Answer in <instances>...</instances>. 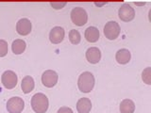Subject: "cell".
Listing matches in <instances>:
<instances>
[{
  "instance_id": "20",
  "label": "cell",
  "mask_w": 151,
  "mask_h": 113,
  "mask_svg": "<svg viewBox=\"0 0 151 113\" xmlns=\"http://www.w3.org/2000/svg\"><path fill=\"white\" fill-rule=\"evenodd\" d=\"M8 44L6 41L0 40V56H5L8 54Z\"/></svg>"
},
{
  "instance_id": "2",
  "label": "cell",
  "mask_w": 151,
  "mask_h": 113,
  "mask_svg": "<svg viewBox=\"0 0 151 113\" xmlns=\"http://www.w3.org/2000/svg\"><path fill=\"white\" fill-rule=\"evenodd\" d=\"M78 86L80 92L88 93L92 91L94 86V77L92 73L84 72L79 75Z\"/></svg>"
},
{
  "instance_id": "11",
  "label": "cell",
  "mask_w": 151,
  "mask_h": 113,
  "mask_svg": "<svg viewBox=\"0 0 151 113\" xmlns=\"http://www.w3.org/2000/svg\"><path fill=\"white\" fill-rule=\"evenodd\" d=\"M86 59L90 63H98L101 59V52L97 47H90L86 51Z\"/></svg>"
},
{
  "instance_id": "22",
  "label": "cell",
  "mask_w": 151,
  "mask_h": 113,
  "mask_svg": "<svg viewBox=\"0 0 151 113\" xmlns=\"http://www.w3.org/2000/svg\"><path fill=\"white\" fill-rule=\"evenodd\" d=\"M57 113H74L73 110L71 109L70 107H60V109L58 110V112Z\"/></svg>"
},
{
  "instance_id": "6",
  "label": "cell",
  "mask_w": 151,
  "mask_h": 113,
  "mask_svg": "<svg viewBox=\"0 0 151 113\" xmlns=\"http://www.w3.org/2000/svg\"><path fill=\"white\" fill-rule=\"evenodd\" d=\"M2 84L3 86L8 89H12L17 85V75L16 74L12 72V71H6L4 72L2 74Z\"/></svg>"
},
{
  "instance_id": "13",
  "label": "cell",
  "mask_w": 151,
  "mask_h": 113,
  "mask_svg": "<svg viewBox=\"0 0 151 113\" xmlns=\"http://www.w3.org/2000/svg\"><path fill=\"white\" fill-rule=\"evenodd\" d=\"M130 52L127 49H120L117 51L115 59L119 64H127L130 60Z\"/></svg>"
},
{
  "instance_id": "3",
  "label": "cell",
  "mask_w": 151,
  "mask_h": 113,
  "mask_svg": "<svg viewBox=\"0 0 151 113\" xmlns=\"http://www.w3.org/2000/svg\"><path fill=\"white\" fill-rule=\"evenodd\" d=\"M71 20L76 26H82L88 21V14L83 8H74L71 11Z\"/></svg>"
},
{
  "instance_id": "1",
  "label": "cell",
  "mask_w": 151,
  "mask_h": 113,
  "mask_svg": "<svg viewBox=\"0 0 151 113\" xmlns=\"http://www.w3.org/2000/svg\"><path fill=\"white\" fill-rule=\"evenodd\" d=\"M31 107L36 113H45L48 109V98L44 93H36L31 98Z\"/></svg>"
},
{
  "instance_id": "10",
  "label": "cell",
  "mask_w": 151,
  "mask_h": 113,
  "mask_svg": "<svg viewBox=\"0 0 151 113\" xmlns=\"http://www.w3.org/2000/svg\"><path fill=\"white\" fill-rule=\"evenodd\" d=\"M16 30L18 32V34H20L22 36L28 35L31 31V23L30 21L27 18L20 19L17 22L16 25Z\"/></svg>"
},
{
  "instance_id": "19",
  "label": "cell",
  "mask_w": 151,
  "mask_h": 113,
  "mask_svg": "<svg viewBox=\"0 0 151 113\" xmlns=\"http://www.w3.org/2000/svg\"><path fill=\"white\" fill-rule=\"evenodd\" d=\"M142 78H143L144 82H145L146 84H148V85L151 84V70H150V67H147L144 71L143 74H142Z\"/></svg>"
},
{
  "instance_id": "7",
  "label": "cell",
  "mask_w": 151,
  "mask_h": 113,
  "mask_svg": "<svg viewBox=\"0 0 151 113\" xmlns=\"http://www.w3.org/2000/svg\"><path fill=\"white\" fill-rule=\"evenodd\" d=\"M118 14H119V18L124 22L132 21L135 17L134 9L129 4H124L123 6H121V8L119 9V11H118Z\"/></svg>"
},
{
  "instance_id": "16",
  "label": "cell",
  "mask_w": 151,
  "mask_h": 113,
  "mask_svg": "<svg viewBox=\"0 0 151 113\" xmlns=\"http://www.w3.org/2000/svg\"><path fill=\"white\" fill-rule=\"evenodd\" d=\"M135 110V104L130 99H124L120 104L121 113H133Z\"/></svg>"
},
{
  "instance_id": "23",
  "label": "cell",
  "mask_w": 151,
  "mask_h": 113,
  "mask_svg": "<svg viewBox=\"0 0 151 113\" xmlns=\"http://www.w3.org/2000/svg\"><path fill=\"white\" fill-rule=\"evenodd\" d=\"M96 5V6H102V5H104V4H106L105 2H103V3H94Z\"/></svg>"
},
{
  "instance_id": "8",
  "label": "cell",
  "mask_w": 151,
  "mask_h": 113,
  "mask_svg": "<svg viewBox=\"0 0 151 113\" xmlns=\"http://www.w3.org/2000/svg\"><path fill=\"white\" fill-rule=\"evenodd\" d=\"M58 74L55 71L47 70L42 75V82L47 88H52L58 82Z\"/></svg>"
},
{
  "instance_id": "12",
  "label": "cell",
  "mask_w": 151,
  "mask_h": 113,
  "mask_svg": "<svg viewBox=\"0 0 151 113\" xmlns=\"http://www.w3.org/2000/svg\"><path fill=\"white\" fill-rule=\"evenodd\" d=\"M92 108V103L89 98H80L77 103V109L78 113H89Z\"/></svg>"
},
{
  "instance_id": "9",
  "label": "cell",
  "mask_w": 151,
  "mask_h": 113,
  "mask_svg": "<svg viewBox=\"0 0 151 113\" xmlns=\"http://www.w3.org/2000/svg\"><path fill=\"white\" fill-rule=\"evenodd\" d=\"M64 29L60 26H55L51 29L49 33V40L52 44H58L61 42L64 39Z\"/></svg>"
},
{
  "instance_id": "5",
  "label": "cell",
  "mask_w": 151,
  "mask_h": 113,
  "mask_svg": "<svg viewBox=\"0 0 151 113\" xmlns=\"http://www.w3.org/2000/svg\"><path fill=\"white\" fill-rule=\"evenodd\" d=\"M25 107V102L20 97H12L7 103V109L9 113H21Z\"/></svg>"
},
{
  "instance_id": "17",
  "label": "cell",
  "mask_w": 151,
  "mask_h": 113,
  "mask_svg": "<svg viewBox=\"0 0 151 113\" xmlns=\"http://www.w3.org/2000/svg\"><path fill=\"white\" fill-rule=\"evenodd\" d=\"M26 47H27V44H26V41H23V40H15L12 44V52L15 55H20L22 54L24 51L26 50Z\"/></svg>"
},
{
  "instance_id": "4",
  "label": "cell",
  "mask_w": 151,
  "mask_h": 113,
  "mask_svg": "<svg viewBox=\"0 0 151 113\" xmlns=\"http://www.w3.org/2000/svg\"><path fill=\"white\" fill-rule=\"evenodd\" d=\"M120 26L115 21H110L104 26V35L109 40H115L120 34Z\"/></svg>"
},
{
  "instance_id": "14",
  "label": "cell",
  "mask_w": 151,
  "mask_h": 113,
  "mask_svg": "<svg viewBox=\"0 0 151 113\" xmlns=\"http://www.w3.org/2000/svg\"><path fill=\"white\" fill-rule=\"evenodd\" d=\"M85 38L90 42H96L99 39V30L94 26H89L85 30Z\"/></svg>"
},
{
  "instance_id": "21",
  "label": "cell",
  "mask_w": 151,
  "mask_h": 113,
  "mask_svg": "<svg viewBox=\"0 0 151 113\" xmlns=\"http://www.w3.org/2000/svg\"><path fill=\"white\" fill-rule=\"evenodd\" d=\"M66 5V2H52L51 6L55 9H61Z\"/></svg>"
},
{
  "instance_id": "15",
  "label": "cell",
  "mask_w": 151,
  "mask_h": 113,
  "mask_svg": "<svg viewBox=\"0 0 151 113\" xmlns=\"http://www.w3.org/2000/svg\"><path fill=\"white\" fill-rule=\"evenodd\" d=\"M34 86H35L34 80H33V78L27 75V77L23 78L21 87H22L24 93H29L30 92H32L33 89H34Z\"/></svg>"
},
{
  "instance_id": "18",
  "label": "cell",
  "mask_w": 151,
  "mask_h": 113,
  "mask_svg": "<svg viewBox=\"0 0 151 113\" xmlns=\"http://www.w3.org/2000/svg\"><path fill=\"white\" fill-rule=\"evenodd\" d=\"M69 40L73 44H78L80 42V40H81L80 33L78 30L72 29L69 32Z\"/></svg>"
}]
</instances>
